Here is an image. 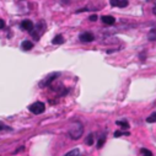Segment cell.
<instances>
[{"label": "cell", "instance_id": "9c48e42d", "mask_svg": "<svg viewBox=\"0 0 156 156\" xmlns=\"http://www.w3.org/2000/svg\"><path fill=\"white\" fill-rule=\"evenodd\" d=\"M52 43L53 44H62V43H64V37L63 36H56L54 38H53V41H52Z\"/></svg>", "mask_w": 156, "mask_h": 156}, {"label": "cell", "instance_id": "d6986e66", "mask_svg": "<svg viewBox=\"0 0 156 156\" xmlns=\"http://www.w3.org/2000/svg\"><path fill=\"white\" fill-rule=\"evenodd\" d=\"M90 20H91V21H96V20H97V16H96V15H91V16H90Z\"/></svg>", "mask_w": 156, "mask_h": 156}, {"label": "cell", "instance_id": "ac0fdd59", "mask_svg": "<svg viewBox=\"0 0 156 156\" xmlns=\"http://www.w3.org/2000/svg\"><path fill=\"white\" fill-rule=\"evenodd\" d=\"M3 129H9V128H8V127H5V125H4L2 122H0V132H2Z\"/></svg>", "mask_w": 156, "mask_h": 156}, {"label": "cell", "instance_id": "30bf717a", "mask_svg": "<svg viewBox=\"0 0 156 156\" xmlns=\"http://www.w3.org/2000/svg\"><path fill=\"white\" fill-rule=\"evenodd\" d=\"M148 38L150 41H156V28L150 30V32L148 33Z\"/></svg>", "mask_w": 156, "mask_h": 156}, {"label": "cell", "instance_id": "44dd1931", "mask_svg": "<svg viewBox=\"0 0 156 156\" xmlns=\"http://www.w3.org/2000/svg\"><path fill=\"white\" fill-rule=\"evenodd\" d=\"M155 14H156V8H155Z\"/></svg>", "mask_w": 156, "mask_h": 156}, {"label": "cell", "instance_id": "8992f818", "mask_svg": "<svg viewBox=\"0 0 156 156\" xmlns=\"http://www.w3.org/2000/svg\"><path fill=\"white\" fill-rule=\"evenodd\" d=\"M58 76H59V74H58V73H53L52 75L47 76V77H46V80L41 82V86H48V85H49L52 81H53V80L56 79V77H58Z\"/></svg>", "mask_w": 156, "mask_h": 156}, {"label": "cell", "instance_id": "9a60e30c", "mask_svg": "<svg viewBox=\"0 0 156 156\" xmlns=\"http://www.w3.org/2000/svg\"><path fill=\"white\" fill-rule=\"evenodd\" d=\"M141 154H142V156H154L152 152L148 149H141Z\"/></svg>", "mask_w": 156, "mask_h": 156}, {"label": "cell", "instance_id": "7a4b0ae2", "mask_svg": "<svg viewBox=\"0 0 156 156\" xmlns=\"http://www.w3.org/2000/svg\"><path fill=\"white\" fill-rule=\"evenodd\" d=\"M44 110H46V106L43 102H34L30 106V111L33 114H41L44 112Z\"/></svg>", "mask_w": 156, "mask_h": 156}, {"label": "cell", "instance_id": "4fadbf2b", "mask_svg": "<svg viewBox=\"0 0 156 156\" xmlns=\"http://www.w3.org/2000/svg\"><path fill=\"white\" fill-rule=\"evenodd\" d=\"M86 144L87 145H92L94 144V134H90L86 139Z\"/></svg>", "mask_w": 156, "mask_h": 156}, {"label": "cell", "instance_id": "5b68a950", "mask_svg": "<svg viewBox=\"0 0 156 156\" xmlns=\"http://www.w3.org/2000/svg\"><path fill=\"white\" fill-rule=\"evenodd\" d=\"M111 5L116 8H125L128 6V0H111Z\"/></svg>", "mask_w": 156, "mask_h": 156}, {"label": "cell", "instance_id": "8fae6325", "mask_svg": "<svg viewBox=\"0 0 156 156\" xmlns=\"http://www.w3.org/2000/svg\"><path fill=\"white\" fill-rule=\"evenodd\" d=\"M64 156H80V150L79 149H74V150L69 151L68 154H65Z\"/></svg>", "mask_w": 156, "mask_h": 156}, {"label": "cell", "instance_id": "7c38bea8", "mask_svg": "<svg viewBox=\"0 0 156 156\" xmlns=\"http://www.w3.org/2000/svg\"><path fill=\"white\" fill-rule=\"evenodd\" d=\"M146 122H148V123H156V112L148 117V118H146Z\"/></svg>", "mask_w": 156, "mask_h": 156}, {"label": "cell", "instance_id": "3957f363", "mask_svg": "<svg viewBox=\"0 0 156 156\" xmlns=\"http://www.w3.org/2000/svg\"><path fill=\"white\" fill-rule=\"evenodd\" d=\"M79 40H80L81 42H92V41L95 40V37H94L92 33H90V32H84V33L80 34Z\"/></svg>", "mask_w": 156, "mask_h": 156}, {"label": "cell", "instance_id": "e0dca14e", "mask_svg": "<svg viewBox=\"0 0 156 156\" xmlns=\"http://www.w3.org/2000/svg\"><path fill=\"white\" fill-rule=\"evenodd\" d=\"M123 134L128 135L129 133H124V132H116V133H114V136H121V135H123Z\"/></svg>", "mask_w": 156, "mask_h": 156}, {"label": "cell", "instance_id": "2e32d148", "mask_svg": "<svg viewBox=\"0 0 156 156\" xmlns=\"http://www.w3.org/2000/svg\"><path fill=\"white\" fill-rule=\"evenodd\" d=\"M105 140H106V138H105V136L100 138V139H98V142H97V148H102V146H103V144H105Z\"/></svg>", "mask_w": 156, "mask_h": 156}, {"label": "cell", "instance_id": "277c9868", "mask_svg": "<svg viewBox=\"0 0 156 156\" xmlns=\"http://www.w3.org/2000/svg\"><path fill=\"white\" fill-rule=\"evenodd\" d=\"M21 28L22 30H25V31H32L33 30V23H32V21H30V20H23L22 22H21Z\"/></svg>", "mask_w": 156, "mask_h": 156}, {"label": "cell", "instance_id": "ba28073f", "mask_svg": "<svg viewBox=\"0 0 156 156\" xmlns=\"http://www.w3.org/2000/svg\"><path fill=\"white\" fill-rule=\"evenodd\" d=\"M21 47H22L23 50H31L33 48V43L31 41H28V40H26V41H23L21 43Z\"/></svg>", "mask_w": 156, "mask_h": 156}, {"label": "cell", "instance_id": "ffe728a7", "mask_svg": "<svg viewBox=\"0 0 156 156\" xmlns=\"http://www.w3.org/2000/svg\"><path fill=\"white\" fill-rule=\"evenodd\" d=\"M4 26H5V22H4V20H2V19H0V28H3Z\"/></svg>", "mask_w": 156, "mask_h": 156}, {"label": "cell", "instance_id": "6da1fadb", "mask_svg": "<svg viewBox=\"0 0 156 156\" xmlns=\"http://www.w3.org/2000/svg\"><path fill=\"white\" fill-rule=\"evenodd\" d=\"M84 133V127L81 123L79 122H75L70 125V129H69V135L71 139L76 140V139H79Z\"/></svg>", "mask_w": 156, "mask_h": 156}, {"label": "cell", "instance_id": "5bb4252c", "mask_svg": "<svg viewBox=\"0 0 156 156\" xmlns=\"http://www.w3.org/2000/svg\"><path fill=\"white\" fill-rule=\"evenodd\" d=\"M117 125L122 127L123 129H128V128H129V124H128L127 122H122V121H118V122H117Z\"/></svg>", "mask_w": 156, "mask_h": 156}, {"label": "cell", "instance_id": "52a82bcc", "mask_svg": "<svg viewBox=\"0 0 156 156\" xmlns=\"http://www.w3.org/2000/svg\"><path fill=\"white\" fill-rule=\"evenodd\" d=\"M102 22L105 23V25H114L116 22V19L113 16H108V15H105V16H102Z\"/></svg>", "mask_w": 156, "mask_h": 156}]
</instances>
